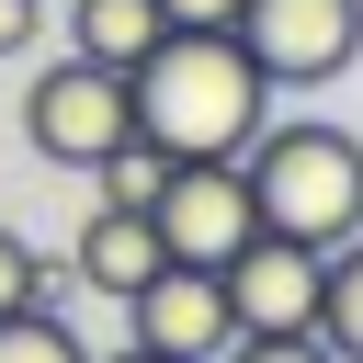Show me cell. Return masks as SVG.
<instances>
[{"label": "cell", "instance_id": "cell-1", "mask_svg": "<svg viewBox=\"0 0 363 363\" xmlns=\"http://www.w3.org/2000/svg\"><path fill=\"white\" fill-rule=\"evenodd\" d=\"M125 113L159 159H238L272 125V79L250 68V45L227 23H170L136 68H125Z\"/></svg>", "mask_w": 363, "mask_h": 363}, {"label": "cell", "instance_id": "cell-2", "mask_svg": "<svg viewBox=\"0 0 363 363\" xmlns=\"http://www.w3.org/2000/svg\"><path fill=\"white\" fill-rule=\"evenodd\" d=\"M238 182H250V204H261L272 238L329 250V238L363 227V136H340V125H318V113L261 125V136L238 147Z\"/></svg>", "mask_w": 363, "mask_h": 363}, {"label": "cell", "instance_id": "cell-3", "mask_svg": "<svg viewBox=\"0 0 363 363\" xmlns=\"http://www.w3.org/2000/svg\"><path fill=\"white\" fill-rule=\"evenodd\" d=\"M23 136H34V159H57V170H91L102 147H125L136 136V113H125V68H102V57H57V68H34V91H23Z\"/></svg>", "mask_w": 363, "mask_h": 363}, {"label": "cell", "instance_id": "cell-4", "mask_svg": "<svg viewBox=\"0 0 363 363\" xmlns=\"http://www.w3.org/2000/svg\"><path fill=\"white\" fill-rule=\"evenodd\" d=\"M227 34L250 45V68L272 91H329L363 57V0H238Z\"/></svg>", "mask_w": 363, "mask_h": 363}, {"label": "cell", "instance_id": "cell-5", "mask_svg": "<svg viewBox=\"0 0 363 363\" xmlns=\"http://www.w3.org/2000/svg\"><path fill=\"white\" fill-rule=\"evenodd\" d=\"M147 227H159L170 261H204V272H216V261L261 227V204H250V182H238V159H170L159 193H147Z\"/></svg>", "mask_w": 363, "mask_h": 363}, {"label": "cell", "instance_id": "cell-6", "mask_svg": "<svg viewBox=\"0 0 363 363\" xmlns=\"http://www.w3.org/2000/svg\"><path fill=\"white\" fill-rule=\"evenodd\" d=\"M125 318H136V352H159V363H216V352L238 340L227 272H204V261H159V272L125 295Z\"/></svg>", "mask_w": 363, "mask_h": 363}, {"label": "cell", "instance_id": "cell-7", "mask_svg": "<svg viewBox=\"0 0 363 363\" xmlns=\"http://www.w3.org/2000/svg\"><path fill=\"white\" fill-rule=\"evenodd\" d=\"M227 306H238V329H306V306H318V250L306 238H272V227H250L227 261Z\"/></svg>", "mask_w": 363, "mask_h": 363}, {"label": "cell", "instance_id": "cell-8", "mask_svg": "<svg viewBox=\"0 0 363 363\" xmlns=\"http://www.w3.org/2000/svg\"><path fill=\"white\" fill-rule=\"evenodd\" d=\"M159 261H170V250H159L147 204H91V216H79V238H68V272H79L91 295H113V306H125Z\"/></svg>", "mask_w": 363, "mask_h": 363}, {"label": "cell", "instance_id": "cell-9", "mask_svg": "<svg viewBox=\"0 0 363 363\" xmlns=\"http://www.w3.org/2000/svg\"><path fill=\"white\" fill-rule=\"evenodd\" d=\"M306 329H318L340 363H363V227L318 250V306H306Z\"/></svg>", "mask_w": 363, "mask_h": 363}, {"label": "cell", "instance_id": "cell-10", "mask_svg": "<svg viewBox=\"0 0 363 363\" xmlns=\"http://www.w3.org/2000/svg\"><path fill=\"white\" fill-rule=\"evenodd\" d=\"M159 34H170V23H159V0H68V45H79V57H102V68H136Z\"/></svg>", "mask_w": 363, "mask_h": 363}, {"label": "cell", "instance_id": "cell-11", "mask_svg": "<svg viewBox=\"0 0 363 363\" xmlns=\"http://www.w3.org/2000/svg\"><path fill=\"white\" fill-rule=\"evenodd\" d=\"M0 363H91V352H79V329L57 306H11L0 318Z\"/></svg>", "mask_w": 363, "mask_h": 363}, {"label": "cell", "instance_id": "cell-12", "mask_svg": "<svg viewBox=\"0 0 363 363\" xmlns=\"http://www.w3.org/2000/svg\"><path fill=\"white\" fill-rule=\"evenodd\" d=\"M159 170H170V159H159L147 136H125V147H102V159H91V182H102V204H147V193H159Z\"/></svg>", "mask_w": 363, "mask_h": 363}, {"label": "cell", "instance_id": "cell-13", "mask_svg": "<svg viewBox=\"0 0 363 363\" xmlns=\"http://www.w3.org/2000/svg\"><path fill=\"white\" fill-rule=\"evenodd\" d=\"M45 295H57V272H45V250H34L23 227H0V318H11V306H45Z\"/></svg>", "mask_w": 363, "mask_h": 363}, {"label": "cell", "instance_id": "cell-14", "mask_svg": "<svg viewBox=\"0 0 363 363\" xmlns=\"http://www.w3.org/2000/svg\"><path fill=\"white\" fill-rule=\"evenodd\" d=\"M216 363H340V352H329L318 329H238Z\"/></svg>", "mask_w": 363, "mask_h": 363}, {"label": "cell", "instance_id": "cell-15", "mask_svg": "<svg viewBox=\"0 0 363 363\" xmlns=\"http://www.w3.org/2000/svg\"><path fill=\"white\" fill-rule=\"evenodd\" d=\"M34 34H45V0H0V57H23Z\"/></svg>", "mask_w": 363, "mask_h": 363}, {"label": "cell", "instance_id": "cell-16", "mask_svg": "<svg viewBox=\"0 0 363 363\" xmlns=\"http://www.w3.org/2000/svg\"><path fill=\"white\" fill-rule=\"evenodd\" d=\"M159 23H238V0H159Z\"/></svg>", "mask_w": 363, "mask_h": 363}, {"label": "cell", "instance_id": "cell-17", "mask_svg": "<svg viewBox=\"0 0 363 363\" xmlns=\"http://www.w3.org/2000/svg\"><path fill=\"white\" fill-rule=\"evenodd\" d=\"M113 363H159V352H136V340H125V352H113Z\"/></svg>", "mask_w": 363, "mask_h": 363}]
</instances>
